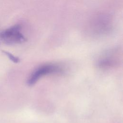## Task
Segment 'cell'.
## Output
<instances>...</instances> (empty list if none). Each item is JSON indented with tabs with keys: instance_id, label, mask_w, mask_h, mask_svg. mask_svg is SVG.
I'll list each match as a JSON object with an SVG mask.
<instances>
[{
	"instance_id": "cell-3",
	"label": "cell",
	"mask_w": 123,
	"mask_h": 123,
	"mask_svg": "<svg viewBox=\"0 0 123 123\" xmlns=\"http://www.w3.org/2000/svg\"><path fill=\"white\" fill-rule=\"evenodd\" d=\"M2 51L4 54H5L9 58V59L10 60H11L13 62L18 63L19 62V59L18 57L14 56L13 55H12V53H10L9 52L5 51V50H2Z\"/></svg>"
},
{
	"instance_id": "cell-1",
	"label": "cell",
	"mask_w": 123,
	"mask_h": 123,
	"mask_svg": "<svg viewBox=\"0 0 123 123\" xmlns=\"http://www.w3.org/2000/svg\"><path fill=\"white\" fill-rule=\"evenodd\" d=\"M0 38L4 43L8 45L20 44L26 40L22 32V26L19 24L2 31L0 33Z\"/></svg>"
},
{
	"instance_id": "cell-2",
	"label": "cell",
	"mask_w": 123,
	"mask_h": 123,
	"mask_svg": "<svg viewBox=\"0 0 123 123\" xmlns=\"http://www.w3.org/2000/svg\"><path fill=\"white\" fill-rule=\"evenodd\" d=\"M61 69L56 65L48 64L43 65L37 69L30 75L27 84L29 86L34 85L42 77L51 74L61 72Z\"/></svg>"
}]
</instances>
